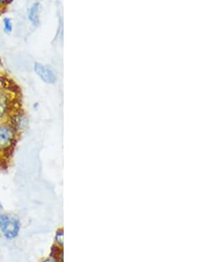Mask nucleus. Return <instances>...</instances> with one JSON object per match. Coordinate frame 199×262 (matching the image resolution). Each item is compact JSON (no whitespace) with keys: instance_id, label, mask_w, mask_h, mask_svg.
<instances>
[{"instance_id":"obj_1","label":"nucleus","mask_w":199,"mask_h":262,"mask_svg":"<svg viewBox=\"0 0 199 262\" xmlns=\"http://www.w3.org/2000/svg\"><path fill=\"white\" fill-rule=\"evenodd\" d=\"M22 230V221L15 214L0 212V235L8 241L19 237Z\"/></svg>"},{"instance_id":"obj_2","label":"nucleus","mask_w":199,"mask_h":262,"mask_svg":"<svg viewBox=\"0 0 199 262\" xmlns=\"http://www.w3.org/2000/svg\"><path fill=\"white\" fill-rule=\"evenodd\" d=\"M16 131L13 126L7 123L0 124V150L8 151L15 141Z\"/></svg>"},{"instance_id":"obj_3","label":"nucleus","mask_w":199,"mask_h":262,"mask_svg":"<svg viewBox=\"0 0 199 262\" xmlns=\"http://www.w3.org/2000/svg\"><path fill=\"white\" fill-rule=\"evenodd\" d=\"M34 70H35V74H37L41 78V80L45 81V83L53 84L56 81L54 73L45 64L36 62L34 66Z\"/></svg>"},{"instance_id":"obj_4","label":"nucleus","mask_w":199,"mask_h":262,"mask_svg":"<svg viewBox=\"0 0 199 262\" xmlns=\"http://www.w3.org/2000/svg\"><path fill=\"white\" fill-rule=\"evenodd\" d=\"M11 108V100L8 94L0 92V119H4L8 114Z\"/></svg>"},{"instance_id":"obj_5","label":"nucleus","mask_w":199,"mask_h":262,"mask_svg":"<svg viewBox=\"0 0 199 262\" xmlns=\"http://www.w3.org/2000/svg\"><path fill=\"white\" fill-rule=\"evenodd\" d=\"M10 125H12L13 129L16 132L23 130L26 125V119H25V116L23 112H16L13 114Z\"/></svg>"},{"instance_id":"obj_6","label":"nucleus","mask_w":199,"mask_h":262,"mask_svg":"<svg viewBox=\"0 0 199 262\" xmlns=\"http://www.w3.org/2000/svg\"><path fill=\"white\" fill-rule=\"evenodd\" d=\"M39 8L40 4L35 2L33 4L29 10V19L32 23L33 25H39Z\"/></svg>"},{"instance_id":"obj_7","label":"nucleus","mask_w":199,"mask_h":262,"mask_svg":"<svg viewBox=\"0 0 199 262\" xmlns=\"http://www.w3.org/2000/svg\"><path fill=\"white\" fill-rule=\"evenodd\" d=\"M49 255L58 262H64V249L62 247L56 246L54 244H52L50 248Z\"/></svg>"},{"instance_id":"obj_8","label":"nucleus","mask_w":199,"mask_h":262,"mask_svg":"<svg viewBox=\"0 0 199 262\" xmlns=\"http://www.w3.org/2000/svg\"><path fill=\"white\" fill-rule=\"evenodd\" d=\"M53 244L64 248V228L59 227L55 230Z\"/></svg>"},{"instance_id":"obj_9","label":"nucleus","mask_w":199,"mask_h":262,"mask_svg":"<svg viewBox=\"0 0 199 262\" xmlns=\"http://www.w3.org/2000/svg\"><path fill=\"white\" fill-rule=\"evenodd\" d=\"M13 30V23H12V19L11 18L6 17L4 19V31L7 33V34H10Z\"/></svg>"},{"instance_id":"obj_10","label":"nucleus","mask_w":199,"mask_h":262,"mask_svg":"<svg viewBox=\"0 0 199 262\" xmlns=\"http://www.w3.org/2000/svg\"><path fill=\"white\" fill-rule=\"evenodd\" d=\"M38 262H58L56 259H53L52 257L48 255L46 256V257H44L42 259H40Z\"/></svg>"},{"instance_id":"obj_11","label":"nucleus","mask_w":199,"mask_h":262,"mask_svg":"<svg viewBox=\"0 0 199 262\" xmlns=\"http://www.w3.org/2000/svg\"><path fill=\"white\" fill-rule=\"evenodd\" d=\"M12 0H0V6H7L12 3Z\"/></svg>"},{"instance_id":"obj_12","label":"nucleus","mask_w":199,"mask_h":262,"mask_svg":"<svg viewBox=\"0 0 199 262\" xmlns=\"http://www.w3.org/2000/svg\"><path fill=\"white\" fill-rule=\"evenodd\" d=\"M3 209H4L3 204H2V203H1V202H0V212L3 211Z\"/></svg>"}]
</instances>
